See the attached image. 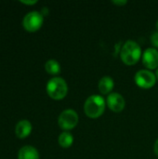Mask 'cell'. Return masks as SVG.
Segmentation results:
<instances>
[{"label": "cell", "instance_id": "1", "mask_svg": "<svg viewBox=\"0 0 158 159\" xmlns=\"http://www.w3.org/2000/svg\"><path fill=\"white\" fill-rule=\"evenodd\" d=\"M120 57L123 62L127 65H133L137 63L142 57L140 45L132 40L127 41L121 48Z\"/></svg>", "mask_w": 158, "mask_h": 159}, {"label": "cell", "instance_id": "2", "mask_svg": "<svg viewBox=\"0 0 158 159\" xmlns=\"http://www.w3.org/2000/svg\"><path fill=\"white\" fill-rule=\"evenodd\" d=\"M105 109V101L100 95L89 96L84 104L85 114L90 118L100 117Z\"/></svg>", "mask_w": 158, "mask_h": 159}, {"label": "cell", "instance_id": "3", "mask_svg": "<svg viewBox=\"0 0 158 159\" xmlns=\"http://www.w3.org/2000/svg\"><path fill=\"white\" fill-rule=\"evenodd\" d=\"M47 92L50 98L54 100H61L67 95V83L61 77H53L49 79L47 84Z\"/></svg>", "mask_w": 158, "mask_h": 159}, {"label": "cell", "instance_id": "4", "mask_svg": "<svg viewBox=\"0 0 158 159\" xmlns=\"http://www.w3.org/2000/svg\"><path fill=\"white\" fill-rule=\"evenodd\" d=\"M78 123V115L73 109H66L61 113L58 124L63 130H70L76 127Z\"/></svg>", "mask_w": 158, "mask_h": 159}, {"label": "cell", "instance_id": "5", "mask_svg": "<svg viewBox=\"0 0 158 159\" xmlns=\"http://www.w3.org/2000/svg\"><path fill=\"white\" fill-rule=\"evenodd\" d=\"M43 15L38 11H30L28 12L22 20V25L24 29L28 32H35L40 29L43 24Z\"/></svg>", "mask_w": 158, "mask_h": 159}, {"label": "cell", "instance_id": "6", "mask_svg": "<svg viewBox=\"0 0 158 159\" xmlns=\"http://www.w3.org/2000/svg\"><path fill=\"white\" fill-rule=\"evenodd\" d=\"M135 82L142 89H151L156 82V77L154 73L149 70H140L135 75Z\"/></svg>", "mask_w": 158, "mask_h": 159}, {"label": "cell", "instance_id": "7", "mask_svg": "<svg viewBox=\"0 0 158 159\" xmlns=\"http://www.w3.org/2000/svg\"><path fill=\"white\" fill-rule=\"evenodd\" d=\"M107 105L108 107L115 113H120L124 110L125 108V100L123 98V96L119 93H111L109 94V96L107 97Z\"/></svg>", "mask_w": 158, "mask_h": 159}, {"label": "cell", "instance_id": "8", "mask_svg": "<svg viewBox=\"0 0 158 159\" xmlns=\"http://www.w3.org/2000/svg\"><path fill=\"white\" fill-rule=\"evenodd\" d=\"M142 63L148 69H156L158 67V51L154 48H147L142 55Z\"/></svg>", "mask_w": 158, "mask_h": 159}, {"label": "cell", "instance_id": "9", "mask_svg": "<svg viewBox=\"0 0 158 159\" xmlns=\"http://www.w3.org/2000/svg\"><path fill=\"white\" fill-rule=\"evenodd\" d=\"M15 131H16L17 137H19L20 139H23V138L29 136V134L31 133V131H32V124L26 119L20 120V121H19L17 123Z\"/></svg>", "mask_w": 158, "mask_h": 159}, {"label": "cell", "instance_id": "10", "mask_svg": "<svg viewBox=\"0 0 158 159\" xmlns=\"http://www.w3.org/2000/svg\"><path fill=\"white\" fill-rule=\"evenodd\" d=\"M18 159H39V153L34 146L25 145L20 149Z\"/></svg>", "mask_w": 158, "mask_h": 159}, {"label": "cell", "instance_id": "11", "mask_svg": "<svg viewBox=\"0 0 158 159\" xmlns=\"http://www.w3.org/2000/svg\"><path fill=\"white\" fill-rule=\"evenodd\" d=\"M115 87V82L114 79L111 78L110 76H103L98 84L99 90L101 91L102 94H108L110 93Z\"/></svg>", "mask_w": 158, "mask_h": 159}, {"label": "cell", "instance_id": "12", "mask_svg": "<svg viewBox=\"0 0 158 159\" xmlns=\"http://www.w3.org/2000/svg\"><path fill=\"white\" fill-rule=\"evenodd\" d=\"M59 144L62 147V148H69L74 142V137L70 132L64 131L62 133H61V135L59 136Z\"/></svg>", "mask_w": 158, "mask_h": 159}, {"label": "cell", "instance_id": "13", "mask_svg": "<svg viewBox=\"0 0 158 159\" xmlns=\"http://www.w3.org/2000/svg\"><path fill=\"white\" fill-rule=\"evenodd\" d=\"M45 69L49 75H58L61 72V65L56 60H48L45 63Z\"/></svg>", "mask_w": 158, "mask_h": 159}, {"label": "cell", "instance_id": "14", "mask_svg": "<svg viewBox=\"0 0 158 159\" xmlns=\"http://www.w3.org/2000/svg\"><path fill=\"white\" fill-rule=\"evenodd\" d=\"M151 42H152V44H153L156 48H158V32H156V33H155V34H152V36H151Z\"/></svg>", "mask_w": 158, "mask_h": 159}, {"label": "cell", "instance_id": "15", "mask_svg": "<svg viewBox=\"0 0 158 159\" xmlns=\"http://www.w3.org/2000/svg\"><path fill=\"white\" fill-rule=\"evenodd\" d=\"M112 3L113 4H115V5H117V6H124V5H126L128 2L126 1V0H114V1H112Z\"/></svg>", "mask_w": 158, "mask_h": 159}, {"label": "cell", "instance_id": "16", "mask_svg": "<svg viewBox=\"0 0 158 159\" xmlns=\"http://www.w3.org/2000/svg\"><path fill=\"white\" fill-rule=\"evenodd\" d=\"M20 2H21V3H23V4H26V5H34V4L37 3V1H36V0H32V1H25V0H20Z\"/></svg>", "mask_w": 158, "mask_h": 159}, {"label": "cell", "instance_id": "17", "mask_svg": "<svg viewBox=\"0 0 158 159\" xmlns=\"http://www.w3.org/2000/svg\"><path fill=\"white\" fill-rule=\"evenodd\" d=\"M154 150H155V153L156 155L158 157V139L156 140V143H155V146H154Z\"/></svg>", "mask_w": 158, "mask_h": 159}, {"label": "cell", "instance_id": "18", "mask_svg": "<svg viewBox=\"0 0 158 159\" xmlns=\"http://www.w3.org/2000/svg\"><path fill=\"white\" fill-rule=\"evenodd\" d=\"M156 77L158 79V68L156 69Z\"/></svg>", "mask_w": 158, "mask_h": 159}, {"label": "cell", "instance_id": "19", "mask_svg": "<svg viewBox=\"0 0 158 159\" xmlns=\"http://www.w3.org/2000/svg\"><path fill=\"white\" fill-rule=\"evenodd\" d=\"M156 29H157V31H158V20H157V22H156Z\"/></svg>", "mask_w": 158, "mask_h": 159}]
</instances>
